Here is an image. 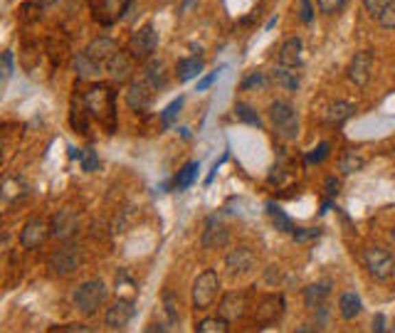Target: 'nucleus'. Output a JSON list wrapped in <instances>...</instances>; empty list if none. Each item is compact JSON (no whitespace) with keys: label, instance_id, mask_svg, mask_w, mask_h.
<instances>
[{"label":"nucleus","instance_id":"6e6552de","mask_svg":"<svg viewBox=\"0 0 395 333\" xmlns=\"http://www.w3.org/2000/svg\"><path fill=\"white\" fill-rule=\"evenodd\" d=\"M82 257H80V249L72 245V242H67V245L57 247L55 252L49 254V271L55 274V277H69L72 271H77V267H80Z\"/></svg>","mask_w":395,"mask_h":333},{"label":"nucleus","instance_id":"7ed1b4c3","mask_svg":"<svg viewBox=\"0 0 395 333\" xmlns=\"http://www.w3.org/2000/svg\"><path fill=\"white\" fill-rule=\"evenodd\" d=\"M217 294H220V277L215 269H205L198 274L193 282V308L195 311H208L215 304Z\"/></svg>","mask_w":395,"mask_h":333},{"label":"nucleus","instance_id":"4be33fe9","mask_svg":"<svg viewBox=\"0 0 395 333\" xmlns=\"http://www.w3.org/2000/svg\"><path fill=\"white\" fill-rule=\"evenodd\" d=\"M328 294H331V284L328 282L311 284V286L304 289V304H307V308H319L326 304Z\"/></svg>","mask_w":395,"mask_h":333},{"label":"nucleus","instance_id":"2f4dec72","mask_svg":"<svg viewBox=\"0 0 395 333\" xmlns=\"http://www.w3.org/2000/svg\"><path fill=\"white\" fill-rule=\"evenodd\" d=\"M267 212H270V217H272V222L277 225V230H282V232H294V225H291V220L287 215H284L282 210L277 208V205L272 203H267Z\"/></svg>","mask_w":395,"mask_h":333},{"label":"nucleus","instance_id":"f8f14e48","mask_svg":"<svg viewBox=\"0 0 395 333\" xmlns=\"http://www.w3.org/2000/svg\"><path fill=\"white\" fill-rule=\"evenodd\" d=\"M370 69H373V49H361L348 62L346 74L356 86H366L370 82Z\"/></svg>","mask_w":395,"mask_h":333},{"label":"nucleus","instance_id":"a18cd8bd","mask_svg":"<svg viewBox=\"0 0 395 333\" xmlns=\"http://www.w3.org/2000/svg\"><path fill=\"white\" fill-rule=\"evenodd\" d=\"M324 185H326V193L328 195H339V190H341V183H339V178L336 175H328L326 180H324Z\"/></svg>","mask_w":395,"mask_h":333},{"label":"nucleus","instance_id":"a878e982","mask_svg":"<svg viewBox=\"0 0 395 333\" xmlns=\"http://www.w3.org/2000/svg\"><path fill=\"white\" fill-rule=\"evenodd\" d=\"M274 82H277L282 89H289V92H296L299 86H302V79H299V74H296L294 67H287V64H277L274 72H272Z\"/></svg>","mask_w":395,"mask_h":333},{"label":"nucleus","instance_id":"b1692460","mask_svg":"<svg viewBox=\"0 0 395 333\" xmlns=\"http://www.w3.org/2000/svg\"><path fill=\"white\" fill-rule=\"evenodd\" d=\"M356 114V104H351V101H333L331 106H328L326 111V123H331V126H341L344 121H348V119Z\"/></svg>","mask_w":395,"mask_h":333},{"label":"nucleus","instance_id":"49530a36","mask_svg":"<svg viewBox=\"0 0 395 333\" xmlns=\"http://www.w3.org/2000/svg\"><path fill=\"white\" fill-rule=\"evenodd\" d=\"M284 178H287V173L282 171V166H274V168H272L270 178H267V180H270L272 185H274V183L279 185V183H284Z\"/></svg>","mask_w":395,"mask_h":333},{"label":"nucleus","instance_id":"9d476101","mask_svg":"<svg viewBox=\"0 0 395 333\" xmlns=\"http://www.w3.org/2000/svg\"><path fill=\"white\" fill-rule=\"evenodd\" d=\"M284 314V296L282 294H267L262 296L254 306V323L257 326H270L274 321H279Z\"/></svg>","mask_w":395,"mask_h":333},{"label":"nucleus","instance_id":"a211bd4d","mask_svg":"<svg viewBox=\"0 0 395 333\" xmlns=\"http://www.w3.org/2000/svg\"><path fill=\"white\" fill-rule=\"evenodd\" d=\"M217 311H220L222 319L228 321L242 319L247 311V294L245 291H228V294L220 299V304H217Z\"/></svg>","mask_w":395,"mask_h":333},{"label":"nucleus","instance_id":"a19ab883","mask_svg":"<svg viewBox=\"0 0 395 333\" xmlns=\"http://www.w3.org/2000/svg\"><path fill=\"white\" fill-rule=\"evenodd\" d=\"M393 0H363V8H366V12H368L370 18H378L385 8L390 5Z\"/></svg>","mask_w":395,"mask_h":333},{"label":"nucleus","instance_id":"72a5a7b5","mask_svg":"<svg viewBox=\"0 0 395 333\" xmlns=\"http://www.w3.org/2000/svg\"><path fill=\"white\" fill-rule=\"evenodd\" d=\"M72 156H77V158H80V166L84 168L86 173H92V171H97V168H99V156L94 153V148H80L77 153L72 151Z\"/></svg>","mask_w":395,"mask_h":333},{"label":"nucleus","instance_id":"aec40b11","mask_svg":"<svg viewBox=\"0 0 395 333\" xmlns=\"http://www.w3.org/2000/svg\"><path fill=\"white\" fill-rule=\"evenodd\" d=\"M141 77L148 82V84L154 86L156 92H163V89H166V84H168V72H166V64H163V60H156V57L146 60Z\"/></svg>","mask_w":395,"mask_h":333},{"label":"nucleus","instance_id":"412c9836","mask_svg":"<svg viewBox=\"0 0 395 333\" xmlns=\"http://www.w3.org/2000/svg\"><path fill=\"white\" fill-rule=\"evenodd\" d=\"M86 55L92 57V60H97L99 64H104L106 60H109L114 52H119V45L111 40V37H94L92 42L86 45L84 49Z\"/></svg>","mask_w":395,"mask_h":333},{"label":"nucleus","instance_id":"8fccbe9b","mask_svg":"<svg viewBox=\"0 0 395 333\" xmlns=\"http://www.w3.org/2000/svg\"><path fill=\"white\" fill-rule=\"evenodd\" d=\"M373 331H378V333L385 331V316L383 314H378L376 319H373Z\"/></svg>","mask_w":395,"mask_h":333},{"label":"nucleus","instance_id":"1a4fd4ad","mask_svg":"<svg viewBox=\"0 0 395 333\" xmlns=\"http://www.w3.org/2000/svg\"><path fill=\"white\" fill-rule=\"evenodd\" d=\"M77 232H80V215L72 208L57 210L55 215H52V220H49V237L69 242Z\"/></svg>","mask_w":395,"mask_h":333},{"label":"nucleus","instance_id":"39448f33","mask_svg":"<svg viewBox=\"0 0 395 333\" xmlns=\"http://www.w3.org/2000/svg\"><path fill=\"white\" fill-rule=\"evenodd\" d=\"M363 264L370 277L378 282H388L395 274V257L383 247H368L363 252Z\"/></svg>","mask_w":395,"mask_h":333},{"label":"nucleus","instance_id":"0eeeda50","mask_svg":"<svg viewBox=\"0 0 395 333\" xmlns=\"http://www.w3.org/2000/svg\"><path fill=\"white\" fill-rule=\"evenodd\" d=\"M156 49H158V32H156V27L151 23L141 25V27L131 35L129 52L134 55V60L146 62L156 55Z\"/></svg>","mask_w":395,"mask_h":333},{"label":"nucleus","instance_id":"de8ad7c7","mask_svg":"<svg viewBox=\"0 0 395 333\" xmlns=\"http://www.w3.org/2000/svg\"><path fill=\"white\" fill-rule=\"evenodd\" d=\"M217 74H220V69H217V72H210L208 77H203V79L198 82V92H205V89H210V84L217 79Z\"/></svg>","mask_w":395,"mask_h":333},{"label":"nucleus","instance_id":"473e14b6","mask_svg":"<svg viewBox=\"0 0 395 333\" xmlns=\"http://www.w3.org/2000/svg\"><path fill=\"white\" fill-rule=\"evenodd\" d=\"M180 106H183V97L173 99L171 104L163 109V114H160V126H163V129H171L173 121H176V119H178V114H180Z\"/></svg>","mask_w":395,"mask_h":333},{"label":"nucleus","instance_id":"e433bc0d","mask_svg":"<svg viewBox=\"0 0 395 333\" xmlns=\"http://www.w3.org/2000/svg\"><path fill=\"white\" fill-rule=\"evenodd\" d=\"M291 237H294L296 245H309V242L319 240V237H321V230H319V227H294Z\"/></svg>","mask_w":395,"mask_h":333},{"label":"nucleus","instance_id":"f704fd0d","mask_svg":"<svg viewBox=\"0 0 395 333\" xmlns=\"http://www.w3.org/2000/svg\"><path fill=\"white\" fill-rule=\"evenodd\" d=\"M267 84H270V77H267L265 72H252L242 79L240 86L245 89V92H252V89H265Z\"/></svg>","mask_w":395,"mask_h":333},{"label":"nucleus","instance_id":"f03ea898","mask_svg":"<svg viewBox=\"0 0 395 333\" xmlns=\"http://www.w3.org/2000/svg\"><path fill=\"white\" fill-rule=\"evenodd\" d=\"M106 296H109L106 284L101 282V279H92V282H84L82 286L74 289L72 301H74V306L80 308V314L92 316V314H97L99 306L106 301Z\"/></svg>","mask_w":395,"mask_h":333},{"label":"nucleus","instance_id":"6ab92c4d","mask_svg":"<svg viewBox=\"0 0 395 333\" xmlns=\"http://www.w3.org/2000/svg\"><path fill=\"white\" fill-rule=\"evenodd\" d=\"M279 64H287V67L299 69L304 64V42L302 37H289L284 40L282 47H279Z\"/></svg>","mask_w":395,"mask_h":333},{"label":"nucleus","instance_id":"c03bdc74","mask_svg":"<svg viewBox=\"0 0 395 333\" xmlns=\"http://www.w3.org/2000/svg\"><path fill=\"white\" fill-rule=\"evenodd\" d=\"M299 18H302L304 23H311V18H314V5H311V0H299Z\"/></svg>","mask_w":395,"mask_h":333},{"label":"nucleus","instance_id":"f3484780","mask_svg":"<svg viewBox=\"0 0 395 333\" xmlns=\"http://www.w3.org/2000/svg\"><path fill=\"white\" fill-rule=\"evenodd\" d=\"M131 60H134L131 52L119 49V52H114V55L104 62V72L109 74L114 82H126L131 77V72H134V62Z\"/></svg>","mask_w":395,"mask_h":333},{"label":"nucleus","instance_id":"ddd939ff","mask_svg":"<svg viewBox=\"0 0 395 333\" xmlns=\"http://www.w3.org/2000/svg\"><path fill=\"white\" fill-rule=\"evenodd\" d=\"M154 97H156V89L148 84L143 77L134 79L129 84V89H126V104L134 111H146L148 106L154 104Z\"/></svg>","mask_w":395,"mask_h":333},{"label":"nucleus","instance_id":"7c9ffc66","mask_svg":"<svg viewBox=\"0 0 395 333\" xmlns=\"http://www.w3.org/2000/svg\"><path fill=\"white\" fill-rule=\"evenodd\" d=\"M198 333H228L230 331V321L222 319V316H215V319H203L195 326Z\"/></svg>","mask_w":395,"mask_h":333},{"label":"nucleus","instance_id":"c756f323","mask_svg":"<svg viewBox=\"0 0 395 333\" xmlns=\"http://www.w3.org/2000/svg\"><path fill=\"white\" fill-rule=\"evenodd\" d=\"M235 116H237V121L250 123V126H254V129H262V119H259V114L250 104L237 101V104H235Z\"/></svg>","mask_w":395,"mask_h":333},{"label":"nucleus","instance_id":"dca6fc26","mask_svg":"<svg viewBox=\"0 0 395 333\" xmlns=\"http://www.w3.org/2000/svg\"><path fill=\"white\" fill-rule=\"evenodd\" d=\"M205 249H217V247H228L230 245V232L228 227L217 220V215H210L205 220V230H203V237H200Z\"/></svg>","mask_w":395,"mask_h":333},{"label":"nucleus","instance_id":"09e8293b","mask_svg":"<svg viewBox=\"0 0 395 333\" xmlns=\"http://www.w3.org/2000/svg\"><path fill=\"white\" fill-rule=\"evenodd\" d=\"M12 74V55L10 52H3V77H10Z\"/></svg>","mask_w":395,"mask_h":333},{"label":"nucleus","instance_id":"423d86ee","mask_svg":"<svg viewBox=\"0 0 395 333\" xmlns=\"http://www.w3.org/2000/svg\"><path fill=\"white\" fill-rule=\"evenodd\" d=\"M131 8V0H89V12L99 25L111 27L119 20L126 18V12Z\"/></svg>","mask_w":395,"mask_h":333},{"label":"nucleus","instance_id":"4468645a","mask_svg":"<svg viewBox=\"0 0 395 333\" xmlns=\"http://www.w3.org/2000/svg\"><path fill=\"white\" fill-rule=\"evenodd\" d=\"M47 237H49V222L43 220V217H30V220L25 222L23 232H20V245L25 249H37Z\"/></svg>","mask_w":395,"mask_h":333},{"label":"nucleus","instance_id":"79ce46f5","mask_svg":"<svg viewBox=\"0 0 395 333\" xmlns=\"http://www.w3.org/2000/svg\"><path fill=\"white\" fill-rule=\"evenodd\" d=\"M328 151H331V146H328L326 141L319 143V148H316V151H311V153L307 156V163H321V160L328 156Z\"/></svg>","mask_w":395,"mask_h":333},{"label":"nucleus","instance_id":"9b49d317","mask_svg":"<svg viewBox=\"0 0 395 333\" xmlns=\"http://www.w3.org/2000/svg\"><path fill=\"white\" fill-rule=\"evenodd\" d=\"M225 267H228V274L230 277H245L250 271H254L257 267V257L250 247H235L232 252H228L225 257Z\"/></svg>","mask_w":395,"mask_h":333},{"label":"nucleus","instance_id":"603ef678","mask_svg":"<svg viewBox=\"0 0 395 333\" xmlns=\"http://www.w3.org/2000/svg\"><path fill=\"white\" fill-rule=\"evenodd\" d=\"M316 328H311V326H299L296 328V333H314Z\"/></svg>","mask_w":395,"mask_h":333},{"label":"nucleus","instance_id":"bb28decb","mask_svg":"<svg viewBox=\"0 0 395 333\" xmlns=\"http://www.w3.org/2000/svg\"><path fill=\"white\" fill-rule=\"evenodd\" d=\"M200 72H203V60L200 57H183L176 64V74H178L180 82L195 79V77H200Z\"/></svg>","mask_w":395,"mask_h":333},{"label":"nucleus","instance_id":"58836bf2","mask_svg":"<svg viewBox=\"0 0 395 333\" xmlns=\"http://www.w3.org/2000/svg\"><path fill=\"white\" fill-rule=\"evenodd\" d=\"M376 20H378V25H381L383 30H395V0L381 12V15H378Z\"/></svg>","mask_w":395,"mask_h":333},{"label":"nucleus","instance_id":"cd10ccee","mask_svg":"<svg viewBox=\"0 0 395 333\" xmlns=\"http://www.w3.org/2000/svg\"><path fill=\"white\" fill-rule=\"evenodd\" d=\"M198 171H200V163L198 160H188L183 168L176 175V190H188L198 178Z\"/></svg>","mask_w":395,"mask_h":333},{"label":"nucleus","instance_id":"3c124183","mask_svg":"<svg viewBox=\"0 0 395 333\" xmlns=\"http://www.w3.org/2000/svg\"><path fill=\"white\" fill-rule=\"evenodd\" d=\"M146 331H148V333H151V331H166V326H163V323H151V326H148Z\"/></svg>","mask_w":395,"mask_h":333},{"label":"nucleus","instance_id":"20e7f679","mask_svg":"<svg viewBox=\"0 0 395 333\" xmlns=\"http://www.w3.org/2000/svg\"><path fill=\"white\" fill-rule=\"evenodd\" d=\"M270 119L274 131L282 136L284 141H294L299 136V116H296V109L289 101H272Z\"/></svg>","mask_w":395,"mask_h":333},{"label":"nucleus","instance_id":"37998d69","mask_svg":"<svg viewBox=\"0 0 395 333\" xmlns=\"http://www.w3.org/2000/svg\"><path fill=\"white\" fill-rule=\"evenodd\" d=\"M49 331H62V333H89L92 328L84 326V323H64V326H52Z\"/></svg>","mask_w":395,"mask_h":333},{"label":"nucleus","instance_id":"2eb2a0df","mask_svg":"<svg viewBox=\"0 0 395 333\" xmlns=\"http://www.w3.org/2000/svg\"><path fill=\"white\" fill-rule=\"evenodd\" d=\"M134 314H136L134 301H131V299H119L114 306L106 308L104 323L111 328V331H121V328H126L131 323Z\"/></svg>","mask_w":395,"mask_h":333},{"label":"nucleus","instance_id":"5701e85b","mask_svg":"<svg viewBox=\"0 0 395 333\" xmlns=\"http://www.w3.org/2000/svg\"><path fill=\"white\" fill-rule=\"evenodd\" d=\"M74 72L80 74L82 79H94V77H99V74L104 72V64H99L86 52H82V55L74 57Z\"/></svg>","mask_w":395,"mask_h":333},{"label":"nucleus","instance_id":"ea45409f","mask_svg":"<svg viewBox=\"0 0 395 333\" xmlns=\"http://www.w3.org/2000/svg\"><path fill=\"white\" fill-rule=\"evenodd\" d=\"M40 12H43V5L40 3H25L23 8H20V18L25 20V23H32V20H37L40 18Z\"/></svg>","mask_w":395,"mask_h":333},{"label":"nucleus","instance_id":"f257e3e1","mask_svg":"<svg viewBox=\"0 0 395 333\" xmlns=\"http://www.w3.org/2000/svg\"><path fill=\"white\" fill-rule=\"evenodd\" d=\"M82 109L97 119L106 129V134H114V129H117V94L109 84L89 86L82 94Z\"/></svg>","mask_w":395,"mask_h":333},{"label":"nucleus","instance_id":"393cba45","mask_svg":"<svg viewBox=\"0 0 395 333\" xmlns=\"http://www.w3.org/2000/svg\"><path fill=\"white\" fill-rule=\"evenodd\" d=\"M339 311L346 321H353L361 311H363V304H361V296L356 291H344L339 296Z\"/></svg>","mask_w":395,"mask_h":333},{"label":"nucleus","instance_id":"4c0bfd02","mask_svg":"<svg viewBox=\"0 0 395 333\" xmlns=\"http://www.w3.org/2000/svg\"><path fill=\"white\" fill-rule=\"evenodd\" d=\"M316 5H319V12H324V15H333V12L344 10L348 5V0H316Z\"/></svg>","mask_w":395,"mask_h":333},{"label":"nucleus","instance_id":"c85d7f7f","mask_svg":"<svg viewBox=\"0 0 395 333\" xmlns=\"http://www.w3.org/2000/svg\"><path fill=\"white\" fill-rule=\"evenodd\" d=\"M363 166H366V158H363V153H358V151H348V153H344L339 160V171L344 173V175L363 171Z\"/></svg>","mask_w":395,"mask_h":333},{"label":"nucleus","instance_id":"c9c22d12","mask_svg":"<svg viewBox=\"0 0 395 333\" xmlns=\"http://www.w3.org/2000/svg\"><path fill=\"white\" fill-rule=\"evenodd\" d=\"M163 304H166V314H168V323L176 326L180 321V314H178V299L173 291H163Z\"/></svg>","mask_w":395,"mask_h":333},{"label":"nucleus","instance_id":"864d4df0","mask_svg":"<svg viewBox=\"0 0 395 333\" xmlns=\"http://www.w3.org/2000/svg\"><path fill=\"white\" fill-rule=\"evenodd\" d=\"M37 3H40V5H43V8H49V5H52V3H57V0H37Z\"/></svg>","mask_w":395,"mask_h":333}]
</instances>
